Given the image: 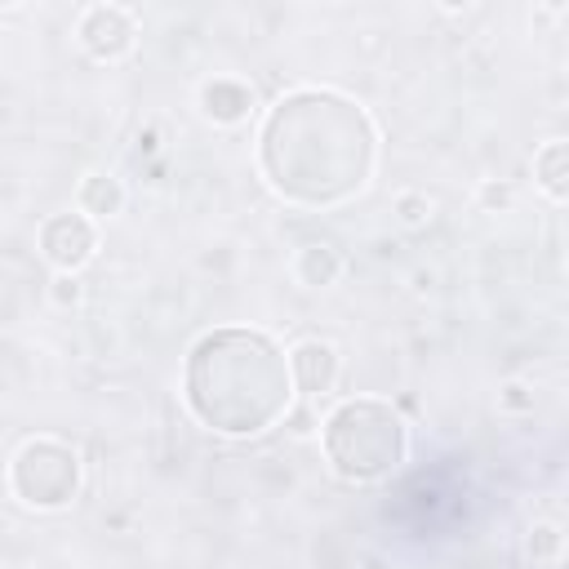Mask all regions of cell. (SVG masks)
I'll use <instances>...</instances> for the list:
<instances>
[{"mask_svg":"<svg viewBox=\"0 0 569 569\" xmlns=\"http://www.w3.org/2000/svg\"><path fill=\"white\" fill-rule=\"evenodd\" d=\"M533 169H538V182H542L556 200L569 196V147H565V142H547V147L538 151Z\"/></svg>","mask_w":569,"mask_h":569,"instance_id":"8fae6325","label":"cell"},{"mask_svg":"<svg viewBox=\"0 0 569 569\" xmlns=\"http://www.w3.org/2000/svg\"><path fill=\"white\" fill-rule=\"evenodd\" d=\"M289 382L302 391V396H325L333 391L338 382V351L320 338H307L289 351Z\"/></svg>","mask_w":569,"mask_h":569,"instance_id":"52a82bcc","label":"cell"},{"mask_svg":"<svg viewBox=\"0 0 569 569\" xmlns=\"http://www.w3.org/2000/svg\"><path fill=\"white\" fill-rule=\"evenodd\" d=\"M529 551H533V560L556 556V551H560V529H556V525H538L533 538H529Z\"/></svg>","mask_w":569,"mask_h":569,"instance_id":"4fadbf2b","label":"cell"},{"mask_svg":"<svg viewBox=\"0 0 569 569\" xmlns=\"http://www.w3.org/2000/svg\"><path fill=\"white\" fill-rule=\"evenodd\" d=\"M293 271H298V280H302V284L325 289V284H333V280L342 276V258H338V249H333V244H307V249H298Z\"/></svg>","mask_w":569,"mask_h":569,"instance_id":"9c48e42d","label":"cell"},{"mask_svg":"<svg viewBox=\"0 0 569 569\" xmlns=\"http://www.w3.org/2000/svg\"><path fill=\"white\" fill-rule=\"evenodd\" d=\"M76 36H80V44H84L98 62H116V58H124L129 44H133V18H129L120 4H93V9H84Z\"/></svg>","mask_w":569,"mask_h":569,"instance_id":"8992f818","label":"cell"},{"mask_svg":"<svg viewBox=\"0 0 569 569\" xmlns=\"http://www.w3.org/2000/svg\"><path fill=\"white\" fill-rule=\"evenodd\" d=\"M13 493L36 511H58L80 489V458L62 440H27L9 467Z\"/></svg>","mask_w":569,"mask_h":569,"instance_id":"277c9868","label":"cell"},{"mask_svg":"<svg viewBox=\"0 0 569 569\" xmlns=\"http://www.w3.org/2000/svg\"><path fill=\"white\" fill-rule=\"evenodd\" d=\"M98 236H93V222L84 213H53L44 227H40V249L44 258L58 267V271H76L89 262Z\"/></svg>","mask_w":569,"mask_h":569,"instance_id":"5b68a950","label":"cell"},{"mask_svg":"<svg viewBox=\"0 0 569 569\" xmlns=\"http://www.w3.org/2000/svg\"><path fill=\"white\" fill-rule=\"evenodd\" d=\"M182 396L200 427L218 436H262L267 427L289 418V360L258 329H209L187 351Z\"/></svg>","mask_w":569,"mask_h":569,"instance_id":"7a4b0ae2","label":"cell"},{"mask_svg":"<svg viewBox=\"0 0 569 569\" xmlns=\"http://www.w3.org/2000/svg\"><path fill=\"white\" fill-rule=\"evenodd\" d=\"M120 204H124L120 178H111V173H89V178L80 182V209H84V213L111 218V213H120Z\"/></svg>","mask_w":569,"mask_h":569,"instance_id":"30bf717a","label":"cell"},{"mask_svg":"<svg viewBox=\"0 0 569 569\" xmlns=\"http://www.w3.org/2000/svg\"><path fill=\"white\" fill-rule=\"evenodd\" d=\"M53 298H58V302H76V298H80L76 280H71V276H58V280H53Z\"/></svg>","mask_w":569,"mask_h":569,"instance_id":"5bb4252c","label":"cell"},{"mask_svg":"<svg viewBox=\"0 0 569 569\" xmlns=\"http://www.w3.org/2000/svg\"><path fill=\"white\" fill-rule=\"evenodd\" d=\"M258 160L267 182L293 204L351 200L378 160V133L365 107L329 89H298L280 98L258 133Z\"/></svg>","mask_w":569,"mask_h":569,"instance_id":"6da1fadb","label":"cell"},{"mask_svg":"<svg viewBox=\"0 0 569 569\" xmlns=\"http://www.w3.org/2000/svg\"><path fill=\"white\" fill-rule=\"evenodd\" d=\"M396 213H400L405 227H422L431 218V200L418 196V191H405V196H396Z\"/></svg>","mask_w":569,"mask_h":569,"instance_id":"7c38bea8","label":"cell"},{"mask_svg":"<svg viewBox=\"0 0 569 569\" xmlns=\"http://www.w3.org/2000/svg\"><path fill=\"white\" fill-rule=\"evenodd\" d=\"M485 200H489V204H493V200L502 204V200H507V187H485Z\"/></svg>","mask_w":569,"mask_h":569,"instance_id":"2e32d148","label":"cell"},{"mask_svg":"<svg viewBox=\"0 0 569 569\" xmlns=\"http://www.w3.org/2000/svg\"><path fill=\"white\" fill-rule=\"evenodd\" d=\"M320 440H325L329 467L342 480H356V485H369V480L391 476L405 462V453H409L405 418L387 400H373V396L342 400L325 418Z\"/></svg>","mask_w":569,"mask_h":569,"instance_id":"3957f363","label":"cell"},{"mask_svg":"<svg viewBox=\"0 0 569 569\" xmlns=\"http://www.w3.org/2000/svg\"><path fill=\"white\" fill-rule=\"evenodd\" d=\"M249 107H253V89L240 84V80L218 76V80L200 84V111L209 120H218V124H240L249 116Z\"/></svg>","mask_w":569,"mask_h":569,"instance_id":"ba28073f","label":"cell"},{"mask_svg":"<svg viewBox=\"0 0 569 569\" xmlns=\"http://www.w3.org/2000/svg\"><path fill=\"white\" fill-rule=\"evenodd\" d=\"M502 400H507V405H511V409H529V405H533V396H525V387H520V382H511V387H507V396H502Z\"/></svg>","mask_w":569,"mask_h":569,"instance_id":"9a60e30c","label":"cell"}]
</instances>
